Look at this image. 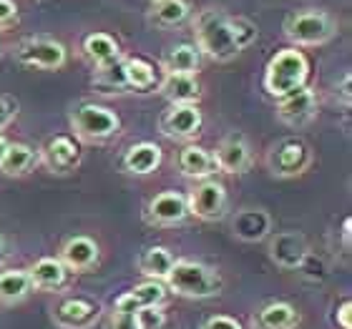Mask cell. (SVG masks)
<instances>
[{
	"label": "cell",
	"instance_id": "obj_10",
	"mask_svg": "<svg viewBox=\"0 0 352 329\" xmlns=\"http://www.w3.org/2000/svg\"><path fill=\"white\" fill-rule=\"evenodd\" d=\"M189 216V206L186 196L179 191H164L156 194L146 206V221L154 227H171V224H182Z\"/></svg>",
	"mask_w": 352,
	"mask_h": 329
},
{
	"label": "cell",
	"instance_id": "obj_2",
	"mask_svg": "<svg viewBox=\"0 0 352 329\" xmlns=\"http://www.w3.org/2000/svg\"><path fill=\"white\" fill-rule=\"evenodd\" d=\"M164 284L171 292L186 299H209L221 292V277L212 266H204L191 259H176L171 266L169 277L164 279Z\"/></svg>",
	"mask_w": 352,
	"mask_h": 329
},
{
	"label": "cell",
	"instance_id": "obj_31",
	"mask_svg": "<svg viewBox=\"0 0 352 329\" xmlns=\"http://www.w3.org/2000/svg\"><path fill=\"white\" fill-rule=\"evenodd\" d=\"M124 73L129 88H136V91H148V88L156 83V71L151 63L141 58H129L124 60Z\"/></svg>",
	"mask_w": 352,
	"mask_h": 329
},
{
	"label": "cell",
	"instance_id": "obj_3",
	"mask_svg": "<svg viewBox=\"0 0 352 329\" xmlns=\"http://www.w3.org/2000/svg\"><path fill=\"white\" fill-rule=\"evenodd\" d=\"M309 76V63L305 58V53L297 51V48H287V51H279L274 58L267 63V71H264V91L272 95V98H285L292 91L305 86Z\"/></svg>",
	"mask_w": 352,
	"mask_h": 329
},
{
	"label": "cell",
	"instance_id": "obj_38",
	"mask_svg": "<svg viewBox=\"0 0 352 329\" xmlns=\"http://www.w3.org/2000/svg\"><path fill=\"white\" fill-rule=\"evenodd\" d=\"M350 227H352V221L345 219V227H342V236H345V244L350 247Z\"/></svg>",
	"mask_w": 352,
	"mask_h": 329
},
{
	"label": "cell",
	"instance_id": "obj_35",
	"mask_svg": "<svg viewBox=\"0 0 352 329\" xmlns=\"http://www.w3.org/2000/svg\"><path fill=\"white\" fill-rule=\"evenodd\" d=\"M15 113H18V103L0 95V128H6V126L13 121Z\"/></svg>",
	"mask_w": 352,
	"mask_h": 329
},
{
	"label": "cell",
	"instance_id": "obj_12",
	"mask_svg": "<svg viewBox=\"0 0 352 329\" xmlns=\"http://www.w3.org/2000/svg\"><path fill=\"white\" fill-rule=\"evenodd\" d=\"M159 128H162L166 139H191L201 128V111L197 106H171L162 116V121H159Z\"/></svg>",
	"mask_w": 352,
	"mask_h": 329
},
{
	"label": "cell",
	"instance_id": "obj_24",
	"mask_svg": "<svg viewBox=\"0 0 352 329\" xmlns=\"http://www.w3.org/2000/svg\"><path fill=\"white\" fill-rule=\"evenodd\" d=\"M174 262H176L174 254L166 247H148L139 256V269L144 277L154 279V282H164V279L169 277Z\"/></svg>",
	"mask_w": 352,
	"mask_h": 329
},
{
	"label": "cell",
	"instance_id": "obj_39",
	"mask_svg": "<svg viewBox=\"0 0 352 329\" xmlns=\"http://www.w3.org/2000/svg\"><path fill=\"white\" fill-rule=\"evenodd\" d=\"M8 259V247H6V242H3V236H0V264L6 262Z\"/></svg>",
	"mask_w": 352,
	"mask_h": 329
},
{
	"label": "cell",
	"instance_id": "obj_14",
	"mask_svg": "<svg viewBox=\"0 0 352 329\" xmlns=\"http://www.w3.org/2000/svg\"><path fill=\"white\" fill-rule=\"evenodd\" d=\"M164 299H166V284H164V282L148 279V282H144V284L133 286L131 292L121 294V297L113 302V309L136 315V312L144 307H162Z\"/></svg>",
	"mask_w": 352,
	"mask_h": 329
},
{
	"label": "cell",
	"instance_id": "obj_36",
	"mask_svg": "<svg viewBox=\"0 0 352 329\" xmlns=\"http://www.w3.org/2000/svg\"><path fill=\"white\" fill-rule=\"evenodd\" d=\"M15 15H18V8L13 0H0V28H8L15 21Z\"/></svg>",
	"mask_w": 352,
	"mask_h": 329
},
{
	"label": "cell",
	"instance_id": "obj_22",
	"mask_svg": "<svg viewBox=\"0 0 352 329\" xmlns=\"http://www.w3.org/2000/svg\"><path fill=\"white\" fill-rule=\"evenodd\" d=\"M162 166V148L156 146V144H133L124 156V168L129 174H136V176H146L151 171Z\"/></svg>",
	"mask_w": 352,
	"mask_h": 329
},
{
	"label": "cell",
	"instance_id": "obj_27",
	"mask_svg": "<svg viewBox=\"0 0 352 329\" xmlns=\"http://www.w3.org/2000/svg\"><path fill=\"white\" fill-rule=\"evenodd\" d=\"M186 15H189V5L184 0H154V5L148 10V21L159 28H174L186 21Z\"/></svg>",
	"mask_w": 352,
	"mask_h": 329
},
{
	"label": "cell",
	"instance_id": "obj_18",
	"mask_svg": "<svg viewBox=\"0 0 352 329\" xmlns=\"http://www.w3.org/2000/svg\"><path fill=\"white\" fill-rule=\"evenodd\" d=\"M30 284L33 289H43V292H56L66 284L68 269L60 264V259H53V256H45V259H38L33 266L28 269Z\"/></svg>",
	"mask_w": 352,
	"mask_h": 329
},
{
	"label": "cell",
	"instance_id": "obj_5",
	"mask_svg": "<svg viewBox=\"0 0 352 329\" xmlns=\"http://www.w3.org/2000/svg\"><path fill=\"white\" fill-rule=\"evenodd\" d=\"M71 126L78 139L83 141H106L121 128V121L111 109L96 106V103H83L74 111L71 116Z\"/></svg>",
	"mask_w": 352,
	"mask_h": 329
},
{
	"label": "cell",
	"instance_id": "obj_8",
	"mask_svg": "<svg viewBox=\"0 0 352 329\" xmlns=\"http://www.w3.org/2000/svg\"><path fill=\"white\" fill-rule=\"evenodd\" d=\"M307 256H309L307 239L300 231H279L277 236H272L270 259L277 264L279 269L285 271L300 269L302 264L307 262Z\"/></svg>",
	"mask_w": 352,
	"mask_h": 329
},
{
	"label": "cell",
	"instance_id": "obj_23",
	"mask_svg": "<svg viewBox=\"0 0 352 329\" xmlns=\"http://www.w3.org/2000/svg\"><path fill=\"white\" fill-rule=\"evenodd\" d=\"M179 168H182L184 176L189 179H209L212 174H217V163H214V156L201 146H186L179 154Z\"/></svg>",
	"mask_w": 352,
	"mask_h": 329
},
{
	"label": "cell",
	"instance_id": "obj_21",
	"mask_svg": "<svg viewBox=\"0 0 352 329\" xmlns=\"http://www.w3.org/2000/svg\"><path fill=\"white\" fill-rule=\"evenodd\" d=\"M162 93L171 106H194L199 101V83L194 76H179V73H166L162 81Z\"/></svg>",
	"mask_w": 352,
	"mask_h": 329
},
{
	"label": "cell",
	"instance_id": "obj_11",
	"mask_svg": "<svg viewBox=\"0 0 352 329\" xmlns=\"http://www.w3.org/2000/svg\"><path fill=\"white\" fill-rule=\"evenodd\" d=\"M277 113L287 126H294V128L309 124L317 113L315 91L307 86H302V88H297V91H292L289 95H285V98H279Z\"/></svg>",
	"mask_w": 352,
	"mask_h": 329
},
{
	"label": "cell",
	"instance_id": "obj_29",
	"mask_svg": "<svg viewBox=\"0 0 352 329\" xmlns=\"http://www.w3.org/2000/svg\"><path fill=\"white\" fill-rule=\"evenodd\" d=\"M36 163V151L25 144H8L6 154L0 159V171L6 176H21Z\"/></svg>",
	"mask_w": 352,
	"mask_h": 329
},
{
	"label": "cell",
	"instance_id": "obj_19",
	"mask_svg": "<svg viewBox=\"0 0 352 329\" xmlns=\"http://www.w3.org/2000/svg\"><path fill=\"white\" fill-rule=\"evenodd\" d=\"M78 159H81V154H78V146L74 144L71 136H56L43 148V163L51 171H58V174L71 171L78 163Z\"/></svg>",
	"mask_w": 352,
	"mask_h": 329
},
{
	"label": "cell",
	"instance_id": "obj_17",
	"mask_svg": "<svg viewBox=\"0 0 352 329\" xmlns=\"http://www.w3.org/2000/svg\"><path fill=\"white\" fill-rule=\"evenodd\" d=\"M232 231L242 242H262L272 231V216L264 209H242L232 219Z\"/></svg>",
	"mask_w": 352,
	"mask_h": 329
},
{
	"label": "cell",
	"instance_id": "obj_34",
	"mask_svg": "<svg viewBox=\"0 0 352 329\" xmlns=\"http://www.w3.org/2000/svg\"><path fill=\"white\" fill-rule=\"evenodd\" d=\"M201 329H242V324L236 322L234 317L214 315V317H209L204 324H201Z\"/></svg>",
	"mask_w": 352,
	"mask_h": 329
},
{
	"label": "cell",
	"instance_id": "obj_1",
	"mask_svg": "<svg viewBox=\"0 0 352 329\" xmlns=\"http://www.w3.org/2000/svg\"><path fill=\"white\" fill-rule=\"evenodd\" d=\"M197 51H204L214 60H232L242 53V45L234 36L232 18L219 10H206L197 21Z\"/></svg>",
	"mask_w": 352,
	"mask_h": 329
},
{
	"label": "cell",
	"instance_id": "obj_16",
	"mask_svg": "<svg viewBox=\"0 0 352 329\" xmlns=\"http://www.w3.org/2000/svg\"><path fill=\"white\" fill-rule=\"evenodd\" d=\"M60 264L68 271H88L98 262V244L91 236H71L60 247Z\"/></svg>",
	"mask_w": 352,
	"mask_h": 329
},
{
	"label": "cell",
	"instance_id": "obj_25",
	"mask_svg": "<svg viewBox=\"0 0 352 329\" xmlns=\"http://www.w3.org/2000/svg\"><path fill=\"white\" fill-rule=\"evenodd\" d=\"M33 284L25 269L0 271V304H18L30 294Z\"/></svg>",
	"mask_w": 352,
	"mask_h": 329
},
{
	"label": "cell",
	"instance_id": "obj_13",
	"mask_svg": "<svg viewBox=\"0 0 352 329\" xmlns=\"http://www.w3.org/2000/svg\"><path fill=\"white\" fill-rule=\"evenodd\" d=\"M101 317V307L88 299H66L53 315V322L60 329H91Z\"/></svg>",
	"mask_w": 352,
	"mask_h": 329
},
{
	"label": "cell",
	"instance_id": "obj_20",
	"mask_svg": "<svg viewBox=\"0 0 352 329\" xmlns=\"http://www.w3.org/2000/svg\"><path fill=\"white\" fill-rule=\"evenodd\" d=\"M254 329H294L300 322V315L287 302H270L254 315Z\"/></svg>",
	"mask_w": 352,
	"mask_h": 329
},
{
	"label": "cell",
	"instance_id": "obj_32",
	"mask_svg": "<svg viewBox=\"0 0 352 329\" xmlns=\"http://www.w3.org/2000/svg\"><path fill=\"white\" fill-rule=\"evenodd\" d=\"M166 315L162 307H144L136 312V327L139 329H166Z\"/></svg>",
	"mask_w": 352,
	"mask_h": 329
},
{
	"label": "cell",
	"instance_id": "obj_26",
	"mask_svg": "<svg viewBox=\"0 0 352 329\" xmlns=\"http://www.w3.org/2000/svg\"><path fill=\"white\" fill-rule=\"evenodd\" d=\"M83 53H86V58L91 63H96V66H109V63L118 60V56H121L118 43L111 36H106V33H91V36H86Z\"/></svg>",
	"mask_w": 352,
	"mask_h": 329
},
{
	"label": "cell",
	"instance_id": "obj_28",
	"mask_svg": "<svg viewBox=\"0 0 352 329\" xmlns=\"http://www.w3.org/2000/svg\"><path fill=\"white\" fill-rule=\"evenodd\" d=\"M162 66L166 73L194 76L199 71V51L194 45H176L164 56Z\"/></svg>",
	"mask_w": 352,
	"mask_h": 329
},
{
	"label": "cell",
	"instance_id": "obj_40",
	"mask_svg": "<svg viewBox=\"0 0 352 329\" xmlns=\"http://www.w3.org/2000/svg\"><path fill=\"white\" fill-rule=\"evenodd\" d=\"M6 148H8V141L0 136V159H3V154H6Z\"/></svg>",
	"mask_w": 352,
	"mask_h": 329
},
{
	"label": "cell",
	"instance_id": "obj_7",
	"mask_svg": "<svg viewBox=\"0 0 352 329\" xmlns=\"http://www.w3.org/2000/svg\"><path fill=\"white\" fill-rule=\"evenodd\" d=\"M186 206H189V214L199 216L201 221H217L227 212V189L219 181L204 179L186 196Z\"/></svg>",
	"mask_w": 352,
	"mask_h": 329
},
{
	"label": "cell",
	"instance_id": "obj_30",
	"mask_svg": "<svg viewBox=\"0 0 352 329\" xmlns=\"http://www.w3.org/2000/svg\"><path fill=\"white\" fill-rule=\"evenodd\" d=\"M94 86L101 93H121L124 88H129L124 73V60H113L109 66H98L94 76Z\"/></svg>",
	"mask_w": 352,
	"mask_h": 329
},
{
	"label": "cell",
	"instance_id": "obj_4",
	"mask_svg": "<svg viewBox=\"0 0 352 329\" xmlns=\"http://www.w3.org/2000/svg\"><path fill=\"white\" fill-rule=\"evenodd\" d=\"M335 21L322 10H302L285 21V36L294 45H322L335 36Z\"/></svg>",
	"mask_w": 352,
	"mask_h": 329
},
{
	"label": "cell",
	"instance_id": "obj_6",
	"mask_svg": "<svg viewBox=\"0 0 352 329\" xmlns=\"http://www.w3.org/2000/svg\"><path fill=\"white\" fill-rule=\"evenodd\" d=\"M15 58L21 60L23 66L56 71L66 63V48L58 41H51V38H28L18 45Z\"/></svg>",
	"mask_w": 352,
	"mask_h": 329
},
{
	"label": "cell",
	"instance_id": "obj_33",
	"mask_svg": "<svg viewBox=\"0 0 352 329\" xmlns=\"http://www.w3.org/2000/svg\"><path fill=\"white\" fill-rule=\"evenodd\" d=\"M106 329H139L136 327V315H131V312H121V309H113L111 317H109Z\"/></svg>",
	"mask_w": 352,
	"mask_h": 329
},
{
	"label": "cell",
	"instance_id": "obj_15",
	"mask_svg": "<svg viewBox=\"0 0 352 329\" xmlns=\"http://www.w3.org/2000/svg\"><path fill=\"white\" fill-rule=\"evenodd\" d=\"M212 156L217 168L224 171V174H244L252 166L250 146H247V141L242 136H229V139H224Z\"/></svg>",
	"mask_w": 352,
	"mask_h": 329
},
{
	"label": "cell",
	"instance_id": "obj_9",
	"mask_svg": "<svg viewBox=\"0 0 352 329\" xmlns=\"http://www.w3.org/2000/svg\"><path fill=\"white\" fill-rule=\"evenodd\" d=\"M309 148L300 139H282L270 154V168L274 176H297L309 166Z\"/></svg>",
	"mask_w": 352,
	"mask_h": 329
},
{
	"label": "cell",
	"instance_id": "obj_37",
	"mask_svg": "<svg viewBox=\"0 0 352 329\" xmlns=\"http://www.w3.org/2000/svg\"><path fill=\"white\" fill-rule=\"evenodd\" d=\"M338 322L342 329H352V302L350 299L342 302V307H340V312H338Z\"/></svg>",
	"mask_w": 352,
	"mask_h": 329
}]
</instances>
